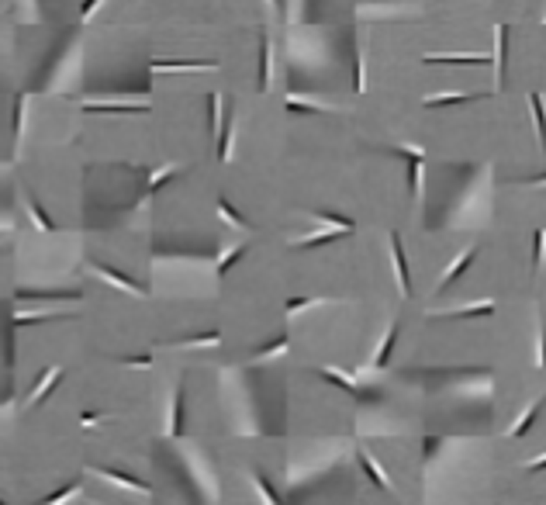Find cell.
<instances>
[{"label":"cell","instance_id":"cell-1","mask_svg":"<svg viewBox=\"0 0 546 505\" xmlns=\"http://www.w3.org/2000/svg\"><path fill=\"white\" fill-rule=\"evenodd\" d=\"M401 156L408 160V187L415 198H422V173H426V153L419 146H398Z\"/></svg>","mask_w":546,"mask_h":505},{"label":"cell","instance_id":"cell-2","mask_svg":"<svg viewBox=\"0 0 546 505\" xmlns=\"http://www.w3.org/2000/svg\"><path fill=\"white\" fill-rule=\"evenodd\" d=\"M391 256H394V274H398V291L401 298H412V277H408V256L401 246V235L391 232Z\"/></svg>","mask_w":546,"mask_h":505},{"label":"cell","instance_id":"cell-3","mask_svg":"<svg viewBox=\"0 0 546 505\" xmlns=\"http://www.w3.org/2000/svg\"><path fill=\"white\" fill-rule=\"evenodd\" d=\"M149 70L153 73H190V70H218V63H211V59H153Z\"/></svg>","mask_w":546,"mask_h":505},{"label":"cell","instance_id":"cell-4","mask_svg":"<svg viewBox=\"0 0 546 505\" xmlns=\"http://www.w3.org/2000/svg\"><path fill=\"white\" fill-rule=\"evenodd\" d=\"M93 277H100V281H107V284H114L118 291H128V295H146V288L139 284V281H132V277H125V274H118V270H111V267H104V263H91Z\"/></svg>","mask_w":546,"mask_h":505},{"label":"cell","instance_id":"cell-5","mask_svg":"<svg viewBox=\"0 0 546 505\" xmlns=\"http://www.w3.org/2000/svg\"><path fill=\"white\" fill-rule=\"evenodd\" d=\"M93 474H100V478H107V481H114V485H121V488H128V492L153 495V488H149L146 481H139L135 474H125V471H114V467H93Z\"/></svg>","mask_w":546,"mask_h":505},{"label":"cell","instance_id":"cell-6","mask_svg":"<svg viewBox=\"0 0 546 505\" xmlns=\"http://www.w3.org/2000/svg\"><path fill=\"white\" fill-rule=\"evenodd\" d=\"M59 378H63V371L59 367H49L42 378H38V384L31 388V395H28V408H35V405H42L52 391H56V384H59Z\"/></svg>","mask_w":546,"mask_h":505},{"label":"cell","instance_id":"cell-7","mask_svg":"<svg viewBox=\"0 0 546 505\" xmlns=\"http://www.w3.org/2000/svg\"><path fill=\"white\" fill-rule=\"evenodd\" d=\"M322 378L329 381V384H336V388H343L346 395H353V398H370V395H377V391H366V388H360L353 378H346L343 371H336V367H322Z\"/></svg>","mask_w":546,"mask_h":505},{"label":"cell","instance_id":"cell-8","mask_svg":"<svg viewBox=\"0 0 546 505\" xmlns=\"http://www.w3.org/2000/svg\"><path fill=\"white\" fill-rule=\"evenodd\" d=\"M474 256H477V246H470V249H463V253L456 256L453 263H450V270H446V274L439 277V291H446V288L453 284L456 277H460V274H463V270H467V267L474 263Z\"/></svg>","mask_w":546,"mask_h":505},{"label":"cell","instance_id":"cell-9","mask_svg":"<svg viewBox=\"0 0 546 505\" xmlns=\"http://www.w3.org/2000/svg\"><path fill=\"white\" fill-rule=\"evenodd\" d=\"M87 114H149L146 104H84Z\"/></svg>","mask_w":546,"mask_h":505},{"label":"cell","instance_id":"cell-10","mask_svg":"<svg viewBox=\"0 0 546 505\" xmlns=\"http://www.w3.org/2000/svg\"><path fill=\"white\" fill-rule=\"evenodd\" d=\"M270 73H273V49L270 38H260V91H270Z\"/></svg>","mask_w":546,"mask_h":505},{"label":"cell","instance_id":"cell-11","mask_svg":"<svg viewBox=\"0 0 546 505\" xmlns=\"http://www.w3.org/2000/svg\"><path fill=\"white\" fill-rule=\"evenodd\" d=\"M422 63H429V66H481V63H488V56H426Z\"/></svg>","mask_w":546,"mask_h":505},{"label":"cell","instance_id":"cell-12","mask_svg":"<svg viewBox=\"0 0 546 505\" xmlns=\"http://www.w3.org/2000/svg\"><path fill=\"white\" fill-rule=\"evenodd\" d=\"M398 332H401V325L394 322V325L387 329V336H384V343H380L377 357H373V371H384V367H387V360H391V350H394V339H398Z\"/></svg>","mask_w":546,"mask_h":505},{"label":"cell","instance_id":"cell-13","mask_svg":"<svg viewBox=\"0 0 546 505\" xmlns=\"http://www.w3.org/2000/svg\"><path fill=\"white\" fill-rule=\"evenodd\" d=\"M343 235H350V232H346V228H329V232H315V235H308V239H297L294 246H297V249H311V246L336 242V239H343Z\"/></svg>","mask_w":546,"mask_h":505},{"label":"cell","instance_id":"cell-14","mask_svg":"<svg viewBox=\"0 0 546 505\" xmlns=\"http://www.w3.org/2000/svg\"><path fill=\"white\" fill-rule=\"evenodd\" d=\"M360 467H364L366 478H370V481H373L377 488H391V478H387V474H384V471L377 467V460H373V457H370L366 450H360Z\"/></svg>","mask_w":546,"mask_h":505},{"label":"cell","instance_id":"cell-15","mask_svg":"<svg viewBox=\"0 0 546 505\" xmlns=\"http://www.w3.org/2000/svg\"><path fill=\"white\" fill-rule=\"evenodd\" d=\"M28 211H31V218H35L38 232H56V222L45 215V208L38 204V198H31V194H28Z\"/></svg>","mask_w":546,"mask_h":505},{"label":"cell","instance_id":"cell-16","mask_svg":"<svg viewBox=\"0 0 546 505\" xmlns=\"http://www.w3.org/2000/svg\"><path fill=\"white\" fill-rule=\"evenodd\" d=\"M232 139H235V121L228 118V121H225V128L218 132V160H221V163L232 156Z\"/></svg>","mask_w":546,"mask_h":505},{"label":"cell","instance_id":"cell-17","mask_svg":"<svg viewBox=\"0 0 546 505\" xmlns=\"http://www.w3.org/2000/svg\"><path fill=\"white\" fill-rule=\"evenodd\" d=\"M315 218H318L322 225H332V228H346V232H353V228H357V222H353L350 215H336V211H315Z\"/></svg>","mask_w":546,"mask_h":505},{"label":"cell","instance_id":"cell-18","mask_svg":"<svg viewBox=\"0 0 546 505\" xmlns=\"http://www.w3.org/2000/svg\"><path fill=\"white\" fill-rule=\"evenodd\" d=\"M540 408H543V398H536V402L529 405V412H522V415H519V422H515V426L508 429V436H522V433H526V429L533 426V419L540 415Z\"/></svg>","mask_w":546,"mask_h":505},{"label":"cell","instance_id":"cell-19","mask_svg":"<svg viewBox=\"0 0 546 505\" xmlns=\"http://www.w3.org/2000/svg\"><path fill=\"white\" fill-rule=\"evenodd\" d=\"M170 436L177 440L183 436V388H177V395H173V415H170Z\"/></svg>","mask_w":546,"mask_h":505},{"label":"cell","instance_id":"cell-20","mask_svg":"<svg viewBox=\"0 0 546 505\" xmlns=\"http://www.w3.org/2000/svg\"><path fill=\"white\" fill-rule=\"evenodd\" d=\"M218 215H221V218H225L232 228H249V225H246V218H242V215L232 208V201H228V198H218Z\"/></svg>","mask_w":546,"mask_h":505},{"label":"cell","instance_id":"cell-21","mask_svg":"<svg viewBox=\"0 0 546 505\" xmlns=\"http://www.w3.org/2000/svg\"><path fill=\"white\" fill-rule=\"evenodd\" d=\"M529 104H533V118H536V132H540V142L546 149V107L540 94H529Z\"/></svg>","mask_w":546,"mask_h":505},{"label":"cell","instance_id":"cell-22","mask_svg":"<svg viewBox=\"0 0 546 505\" xmlns=\"http://www.w3.org/2000/svg\"><path fill=\"white\" fill-rule=\"evenodd\" d=\"M218 343H221V332H218V329H211V332H201V336H190V339H183L180 346L194 350V346H218Z\"/></svg>","mask_w":546,"mask_h":505},{"label":"cell","instance_id":"cell-23","mask_svg":"<svg viewBox=\"0 0 546 505\" xmlns=\"http://www.w3.org/2000/svg\"><path fill=\"white\" fill-rule=\"evenodd\" d=\"M450 318H467V315H494V302H481V304H470V308H453L446 311Z\"/></svg>","mask_w":546,"mask_h":505},{"label":"cell","instance_id":"cell-24","mask_svg":"<svg viewBox=\"0 0 546 505\" xmlns=\"http://www.w3.org/2000/svg\"><path fill=\"white\" fill-rule=\"evenodd\" d=\"M246 249H249L246 242H239V246H232V249H225V256L218 260V277H225V274H228V267H232V263H235V260H239V256H242Z\"/></svg>","mask_w":546,"mask_h":505},{"label":"cell","instance_id":"cell-25","mask_svg":"<svg viewBox=\"0 0 546 505\" xmlns=\"http://www.w3.org/2000/svg\"><path fill=\"white\" fill-rule=\"evenodd\" d=\"M474 101L470 94H439V98H426V107H450V104H467Z\"/></svg>","mask_w":546,"mask_h":505},{"label":"cell","instance_id":"cell-26","mask_svg":"<svg viewBox=\"0 0 546 505\" xmlns=\"http://www.w3.org/2000/svg\"><path fill=\"white\" fill-rule=\"evenodd\" d=\"M173 173H177V166H173V163H170V166H159V170H153V177H149V194H156V191H159V187H163V184H166Z\"/></svg>","mask_w":546,"mask_h":505},{"label":"cell","instance_id":"cell-27","mask_svg":"<svg viewBox=\"0 0 546 505\" xmlns=\"http://www.w3.org/2000/svg\"><path fill=\"white\" fill-rule=\"evenodd\" d=\"M73 495H80V481H73V485H66V488H59V492H52V495H45V499H42V505L66 502V499H73Z\"/></svg>","mask_w":546,"mask_h":505},{"label":"cell","instance_id":"cell-28","mask_svg":"<svg viewBox=\"0 0 546 505\" xmlns=\"http://www.w3.org/2000/svg\"><path fill=\"white\" fill-rule=\"evenodd\" d=\"M49 318H63V311H38V315H14V325H35V322H49Z\"/></svg>","mask_w":546,"mask_h":505},{"label":"cell","instance_id":"cell-29","mask_svg":"<svg viewBox=\"0 0 546 505\" xmlns=\"http://www.w3.org/2000/svg\"><path fill=\"white\" fill-rule=\"evenodd\" d=\"M543 256H546V232L540 228V232L533 235V270L543 267Z\"/></svg>","mask_w":546,"mask_h":505},{"label":"cell","instance_id":"cell-30","mask_svg":"<svg viewBox=\"0 0 546 505\" xmlns=\"http://www.w3.org/2000/svg\"><path fill=\"white\" fill-rule=\"evenodd\" d=\"M287 350V336H276L273 343H267L263 350H256V360H267V357H280Z\"/></svg>","mask_w":546,"mask_h":505},{"label":"cell","instance_id":"cell-31","mask_svg":"<svg viewBox=\"0 0 546 505\" xmlns=\"http://www.w3.org/2000/svg\"><path fill=\"white\" fill-rule=\"evenodd\" d=\"M287 111H290V114H322L325 107L308 104V101H297V98H287Z\"/></svg>","mask_w":546,"mask_h":505},{"label":"cell","instance_id":"cell-32","mask_svg":"<svg viewBox=\"0 0 546 505\" xmlns=\"http://www.w3.org/2000/svg\"><path fill=\"white\" fill-rule=\"evenodd\" d=\"M218 111H221V98L218 94H208V121H211V132H218Z\"/></svg>","mask_w":546,"mask_h":505},{"label":"cell","instance_id":"cell-33","mask_svg":"<svg viewBox=\"0 0 546 505\" xmlns=\"http://www.w3.org/2000/svg\"><path fill=\"white\" fill-rule=\"evenodd\" d=\"M329 298H287V311H301V308H311V304H325Z\"/></svg>","mask_w":546,"mask_h":505},{"label":"cell","instance_id":"cell-34","mask_svg":"<svg viewBox=\"0 0 546 505\" xmlns=\"http://www.w3.org/2000/svg\"><path fill=\"white\" fill-rule=\"evenodd\" d=\"M253 485L260 488V495H263L267 502H280V499H276V492H273L270 485H267V478H263V474H253Z\"/></svg>","mask_w":546,"mask_h":505},{"label":"cell","instance_id":"cell-35","mask_svg":"<svg viewBox=\"0 0 546 505\" xmlns=\"http://www.w3.org/2000/svg\"><path fill=\"white\" fill-rule=\"evenodd\" d=\"M121 364H125V367H153V353H142V357H125Z\"/></svg>","mask_w":546,"mask_h":505},{"label":"cell","instance_id":"cell-36","mask_svg":"<svg viewBox=\"0 0 546 505\" xmlns=\"http://www.w3.org/2000/svg\"><path fill=\"white\" fill-rule=\"evenodd\" d=\"M100 3H104V0H84V3H80V21H91L93 10H97Z\"/></svg>","mask_w":546,"mask_h":505},{"label":"cell","instance_id":"cell-37","mask_svg":"<svg viewBox=\"0 0 546 505\" xmlns=\"http://www.w3.org/2000/svg\"><path fill=\"white\" fill-rule=\"evenodd\" d=\"M100 419H107V415H104V412H84V415H80V426H87V429H91V426H97Z\"/></svg>","mask_w":546,"mask_h":505},{"label":"cell","instance_id":"cell-38","mask_svg":"<svg viewBox=\"0 0 546 505\" xmlns=\"http://www.w3.org/2000/svg\"><path fill=\"white\" fill-rule=\"evenodd\" d=\"M540 371H546V325L540 329Z\"/></svg>","mask_w":546,"mask_h":505},{"label":"cell","instance_id":"cell-39","mask_svg":"<svg viewBox=\"0 0 546 505\" xmlns=\"http://www.w3.org/2000/svg\"><path fill=\"white\" fill-rule=\"evenodd\" d=\"M529 471H546V453L536 457V460H529Z\"/></svg>","mask_w":546,"mask_h":505},{"label":"cell","instance_id":"cell-40","mask_svg":"<svg viewBox=\"0 0 546 505\" xmlns=\"http://www.w3.org/2000/svg\"><path fill=\"white\" fill-rule=\"evenodd\" d=\"M526 184H533V187H536V184H546V173H543V177H533V180H526Z\"/></svg>","mask_w":546,"mask_h":505},{"label":"cell","instance_id":"cell-41","mask_svg":"<svg viewBox=\"0 0 546 505\" xmlns=\"http://www.w3.org/2000/svg\"><path fill=\"white\" fill-rule=\"evenodd\" d=\"M270 7H273V10H280V7H283V0H270Z\"/></svg>","mask_w":546,"mask_h":505}]
</instances>
